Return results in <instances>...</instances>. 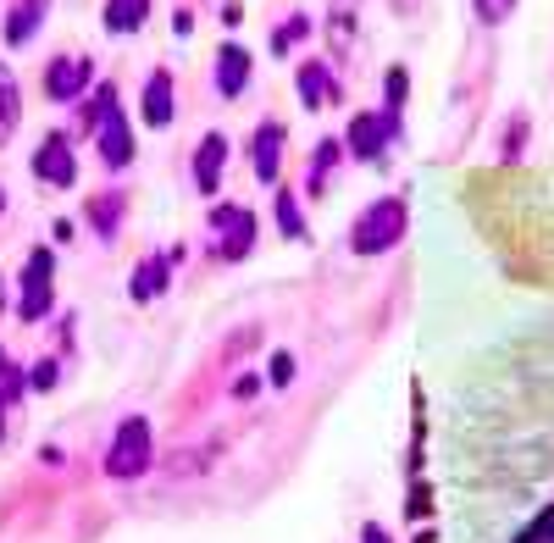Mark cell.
<instances>
[{
  "instance_id": "8992f818",
  "label": "cell",
  "mask_w": 554,
  "mask_h": 543,
  "mask_svg": "<svg viewBox=\"0 0 554 543\" xmlns=\"http://www.w3.org/2000/svg\"><path fill=\"white\" fill-rule=\"evenodd\" d=\"M211 233H217L222 261H244L255 244V211L250 206H211Z\"/></svg>"
},
{
  "instance_id": "52a82bcc",
  "label": "cell",
  "mask_w": 554,
  "mask_h": 543,
  "mask_svg": "<svg viewBox=\"0 0 554 543\" xmlns=\"http://www.w3.org/2000/svg\"><path fill=\"white\" fill-rule=\"evenodd\" d=\"M89 78H95V61H89V56H56L45 67L50 106H73V100H84L89 95Z\"/></svg>"
},
{
  "instance_id": "4dcf8cb0",
  "label": "cell",
  "mask_w": 554,
  "mask_h": 543,
  "mask_svg": "<svg viewBox=\"0 0 554 543\" xmlns=\"http://www.w3.org/2000/svg\"><path fill=\"white\" fill-rule=\"evenodd\" d=\"M17 372V361H12V355H6V350H0V383H6V377H12Z\"/></svg>"
},
{
  "instance_id": "ffe728a7",
  "label": "cell",
  "mask_w": 554,
  "mask_h": 543,
  "mask_svg": "<svg viewBox=\"0 0 554 543\" xmlns=\"http://www.w3.org/2000/svg\"><path fill=\"white\" fill-rule=\"evenodd\" d=\"M338 156H344V145H338V139H322V145L311 150V178H305V194H322V189H327Z\"/></svg>"
},
{
  "instance_id": "4316f807",
  "label": "cell",
  "mask_w": 554,
  "mask_h": 543,
  "mask_svg": "<svg viewBox=\"0 0 554 543\" xmlns=\"http://www.w3.org/2000/svg\"><path fill=\"white\" fill-rule=\"evenodd\" d=\"M255 394H261V377H250V372L233 377V399H255Z\"/></svg>"
},
{
  "instance_id": "2e32d148",
  "label": "cell",
  "mask_w": 554,
  "mask_h": 543,
  "mask_svg": "<svg viewBox=\"0 0 554 543\" xmlns=\"http://www.w3.org/2000/svg\"><path fill=\"white\" fill-rule=\"evenodd\" d=\"M122 211H128V194L122 189H106V194H95V200H89V228L100 233V239H117V228H122Z\"/></svg>"
},
{
  "instance_id": "ba28073f",
  "label": "cell",
  "mask_w": 554,
  "mask_h": 543,
  "mask_svg": "<svg viewBox=\"0 0 554 543\" xmlns=\"http://www.w3.org/2000/svg\"><path fill=\"white\" fill-rule=\"evenodd\" d=\"M34 178L50 183V189H73L78 183V156H73V139H67V133H45V139H39Z\"/></svg>"
},
{
  "instance_id": "484cf974",
  "label": "cell",
  "mask_w": 554,
  "mask_h": 543,
  "mask_svg": "<svg viewBox=\"0 0 554 543\" xmlns=\"http://www.w3.org/2000/svg\"><path fill=\"white\" fill-rule=\"evenodd\" d=\"M266 383H272V388H289V383H294V355H272V361H266Z\"/></svg>"
},
{
  "instance_id": "9c48e42d",
  "label": "cell",
  "mask_w": 554,
  "mask_h": 543,
  "mask_svg": "<svg viewBox=\"0 0 554 543\" xmlns=\"http://www.w3.org/2000/svg\"><path fill=\"white\" fill-rule=\"evenodd\" d=\"M294 89H300V106H305V111H322V106H338V100H344V89H338V73L327 67L322 56L300 61V73H294Z\"/></svg>"
},
{
  "instance_id": "44dd1931",
  "label": "cell",
  "mask_w": 554,
  "mask_h": 543,
  "mask_svg": "<svg viewBox=\"0 0 554 543\" xmlns=\"http://www.w3.org/2000/svg\"><path fill=\"white\" fill-rule=\"evenodd\" d=\"M17 122H23V89H17V78L0 61V128H17Z\"/></svg>"
},
{
  "instance_id": "4fadbf2b",
  "label": "cell",
  "mask_w": 554,
  "mask_h": 543,
  "mask_svg": "<svg viewBox=\"0 0 554 543\" xmlns=\"http://www.w3.org/2000/svg\"><path fill=\"white\" fill-rule=\"evenodd\" d=\"M228 156H233V139H228V133H205L200 150H194V189H200L205 200L222 189V167H228Z\"/></svg>"
},
{
  "instance_id": "603a6c76",
  "label": "cell",
  "mask_w": 554,
  "mask_h": 543,
  "mask_svg": "<svg viewBox=\"0 0 554 543\" xmlns=\"http://www.w3.org/2000/svg\"><path fill=\"white\" fill-rule=\"evenodd\" d=\"M383 100H388L383 111H394V117L405 111V100H410V73H405V67H388V78H383Z\"/></svg>"
},
{
  "instance_id": "d6986e66",
  "label": "cell",
  "mask_w": 554,
  "mask_h": 543,
  "mask_svg": "<svg viewBox=\"0 0 554 543\" xmlns=\"http://www.w3.org/2000/svg\"><path fill=\"white\" fill-rule=\"evenodd\" d=\"M272 222H277V233H283V239H305L300 200H294V189H283V183L272 189Z\"/></svg>"
},
{
  "instance_id": "30bf717a",
  "label": "cell",
  "mask_w": 554,
  "mask_h": 543,
  "mask_svg": "<svg viewBox=\"0 0 554 543\" xmlns=\"http://www.w3.org/2000/svg\"><path fill=\"white\" fill-rule=\"evenodd\" d=\"M95 150H100V167H111V172H122L133 161V128H128V117H122V106H111L106 117L95 122Z\"/></svg>"
},
{
  "instance_id": "83f0119b",
  "label": "cell",
  "mask_w": 554,
  "mask_h": 543,
  "mask_svg": "<svg viewBox=\"0 0 554 543\" xmlns=\"http://www.w3.org/2000/svg\"><path fill=\"white\" fill-rule=\"evenodd\" d=\"M222 23H228V28L244 23V6H239V0H228V6H222Z\"/></svg>"
},
{
  "instance_id": "cb8c5ba5",
  "label": "cell",
  "mask_w": 554,
  "mask_h": 543,
  "mask_svg": "<svg viewBox=\"0 0 554 543\" xmlns=\"http://www.w3.org/2000/svg\"><path fill=\"white\" fill-rule=\"evenodd\" d=\"M56 383H61V361H56V355H45V361L28 372V388H34V394H50Z\"/></svg>"
},
{
  "instance_id": "1f68e13d",
  "label": "cell",
  "mask_w": 554,
  "mask_h": 543,
  "mask_svg": "<svg viewBox=\"0 0 554 543\" xmlns=\"http://www.w3.org/2000/svg\"><path fill=\"white\" fill-rule=\"evenodd\" d=\"M0 311H6V278H0Z\"/></svg>"
},
{
  "instance_id": "f1b7e54d",
  "label": "cell",
  "mask_w": 554,
  "mask_h": 543,
  "mask_svg": "<svg viewBox=\"0 0 554 543\" xmlns=\"http://www.w3.org/2000/svg\"><path fill=\"white\" fill-rule=\"evenodd\" d=\"M361 543H394V538H388V532H383V527H377V521H366V532H361Z\"/></svg>"
},
{
  "instance_id": "9a60e30c",
  "label": "cell",
  "mask_w": 554,
  "mask_h": 543,
  "mask_svg": "<svg viewBox=\"0 0 554 543\" xmlns=\"http://www.w3.org/2000/svg\"><path fill=\"white\" fill-rule=\"evenodd\" d=\"M139 117H145V128H167V122H172V73H167V67H156V73L145 78Z\"/></svg>"
},
{
  "instance_id": "ac0fdd59",
  "label": "cell",
  "mask_w": 554,
  "mask_h": 543,
  "mask_svg": "<svg viewBox=\"0 0 554 543\" xmlns=\"http://www.w3.org/2000/svg\"><path fill=\"white\" fill-rule=\"evenodd\" d=\"M45 6L50 0H17L12 17H6V45H28L39 34V23H45Z\"/></svg>"
},
{
  "instance_id": "5b68a950",
  "label": "cell",
  "mask_w": 554,
  "mask_h": 543,
  "mask_svg": "<svg viewBox=\"0 0 554 543\" xmlns=\"http://www.w3.org/2000/svg\"><path fill=\"white\" fill-rule=\"evenodd\" d=\"M394 139H399V117H394V111H361V117H350L344 150H350L355 161H383Z\"/></svg>"
},
{
  "instance_id": "7c38bea8",
  "label": "cell",
  "mask_w": 554,
  "mask_h": 543,
  "mask_svg": "<svg viewBox=\"0 0 554 543\" xmlns=\"http://www.w3.org/2000/svg\"><path fill=\"white\" fill-rule=\"evenodd\" d=\"M250 73H255L250 50H244L239 39H228V45L217 50V67H211V84H217V95H222V100H239L244 89H250Z\"/></svg>"
},
{
  "instance_id": "8fae6325",
  "label": "cell",
  "mask_w": 554,
  "mask_h": 543,
  "mask_svg": "<svg viewBox=\"0 0 554 543\" xmlns=\"http://www.w3.org/2000/svg\"><path fill=\"white\" fill-rule=\"evenodd\" d=\"M283 139H289V128L277 117H266L261 128H255V139H250V161H255V178L266 183V189H277V167H283Z\"/></svg>"
},
{
  "instance_id": "d6a6232c",
  "label": "cell",
  "mask_w": 554,
  "mask_h": 543,
  "mask_svg": "<svg viewBox=\"0 0 554 543\" xmlns=\"http://www.w3.org/2000/svg\"><path fill=\"white\" fill-rule=\"evenodd\" d=\"M0 211H6V189H0Z\"/></svg>"
},
{
  "instance_id": "d4e9b609",
  "label": "cell",
  "mask_w": 554,
  "mask_h": 543,
  "mask_svg": "<svg viewBox=\"0 0 554 543\" xmlns=\"http://www.w3.org/2000/svg\"><path fill=\"white\" fill-rule=\"evenodd\" d=\"M471 6H477V17H482L488 28H494V23H505V17L516 12V0H471Z\"/></svg>"
},
{
  "instance_id": "5bb4252c",
  "label": "cell",
  "mask_w": 554,
  "mask_h": 543,
  "mask_svg": "<svg viewBox=\"0 0 554 543\" xmlns=\"http://www.w3.org/2000/svg\"><path fill=\"white\" fill-rule=\"evenodd\" d=\"M172 250L167 255H145V261L133 266V278H128V300L133 305H145V300H161V294L172 289Z\"/></svg>"
},
{
  "instance_id": "6da1fadb",
  "label": "cell",
  "mask_w": 554,
  "mask_h": 543,
  "mask_svg": "<svg viewBox=\"0 0 554 543\" xmlns=\"http://www.w3.org/2000/svg\"><path fill=\"white\" fill-rule=\"evenodd\" d=\"M538 460L532 477H499L488 483V499H494V516L482 521L488 543H554V427L543 433L538 449H527Z\"/></svg>"
},
{
  "instance_id": "e0dca14e",
  "label": "cell",
  "mask_w": 554,
  "mask_h": 543,
  "mask_svg": "<svg viewBox=\"0 0 554 543\" xmlns=\"http://www.w3.org/2000/svg\"><path fill=\"white\" fill-rule=\"evenodd\" d=\"M100 23H106V34H139L150 23V0H106Z\"/></svg>"
},
{
  "instance_id": "7402d4cb",
  "label": "cell",
  "mask_w": 554,
  "mask_h": 543,
  "mask_svg": "<svg viewBox=\"0 0 554 543\" xmlns=\"http://www.w3.org/2000/svg\"><path fill=\"white\" fill-rule=\"evenodd\" d=\"M300 39H311V17H305V12H294L283 28H272V56H289V50L300 45Z\"/></svg>"
},
{
  "instance_id": "277c9868",
  "label": "cell",
  "mask_w": 554,
  "mask_h": 543,
  "mask_svg": "<svg viewBox=\"0 0 554 543\" xmlns=\"http://www.w3.org/2000/svg\"><path fill=\"white\" fill-rule=\"evenodd\" d=\"M50 305H56V250L39 244L23 266V294H17V316L23 322H45Z\"/></svg>"
},
{
  "instance_id": "3957f363",
  "label": "cell",
  "mask_w": 554,
  "mask_h": 543,
  "mask_svg": "<svg viewBox=\"0 0 554 543\" xmlns=\"http://www.w3.org/2000/svg\"><path fill=\"white\" fill-rule=\"evenodd\" d=\"M156 466V433H150L145 416H128V422L111 433V449H106V477L111 483H133Z\"/></svg>"
},
{
  "instance_id": "7a4b0ae2",
  "label": "cell",
  "mask_w": 554,
  "mask_h": 543,
  "mask_svg": "<svg viewBox=\"0 0 554 543\" xmlns=\"http://www.w3.org/2000/svg\"><path fill=\"white\" fill-rule=\"evenodd\" d=\"M405 228H410L405 200H399V194H383V200H372V206L355 217L350 250H355V255H383V250H394V244L405 239Z\"/></svg>"
},
{
  "instance_id": "f546056e",
  "label": "cell",
  "mask_w": 554,
  "mask_h": 543,
  "mask_svg": "<svg viewBox=\"0 0 554 543\" xmlns=\"http://www.w3.org/2000/svg\"><path fill=\"white\" fill-rule=\"evenodd\" d=\"M172 34H194V12H178V17H172Z\"/></svg>"
}]
</instances>
